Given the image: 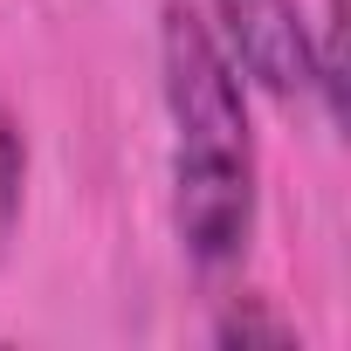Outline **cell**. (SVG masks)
Wrapping results in <instances>:
<instances>
[{
  "instance_id": "6da1fadb",
  "label": "cell",
  "mask_w": 351,
  "mask_h": 351,
  "mask_svg": "<svg viewBox=\"0 0 351 351\" xmlns=\"http://www.w3.org/2000/svg\"><path fill=\"white\" fill-rule=\"evenodd\" d=\"M158 90L172 124V234L200 276H228L255 241L262 158L248 83L193 0L158 8Z\"/></svg>"
},
{
  "instance_id": "7a4b0ae2",
  "label": "cell",
  "mask_w": 351,
  "mask_h": 351,
  "mask_svg": "<svg viewBox=\"0 0 351 351\" xmlns=\"http://www.w3.org/2000/svg\"><path fill=\"white\" fill-rule=\"evenodd\" d=\"M207 28L241 69L248 90L296 110L317 104V62H310V14L296 0H207Z\"/></svg>"
},
{
  "instance_id": "3957f363",
  "label": "cell",
  "mask_w": 351,
  "mask_h": 351,
  "mask_svg": "<svg viewBox=\"0 0 351 351\" xmlns=\"http://www.w3.org/2000/svg\"><path fill=\"white\" fill-rule=\"evenodd\" d=\"M21 200H28V138H21L14 110L0 104V262L21 234Z\"/></svg>"
},
{
  "instance_id": "277c9868",
  "label": "cell",
  "mask_w": 351,
  "mask_h": 351,
  "mask_svg": "<svg viewBox=\"0 0 351 351\" xmlns=\"http://www.w3.org/2000/svg\"><path fill=\"white\" fill-rule=\"evenodd\" d=\"M214 344H289V324L248 303H228V317H214Z\"/></svg>"
}]
</instances>
